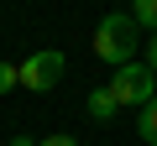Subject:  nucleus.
<instances>
[{
	"label": "nucleus",
	"instance_id": "4",
	"mask_svg": "<svg viewBox=\"0 0 157 146\" xmlns=\"http://www.w3.org/2000/svg\"><path fill=\"white\" fill-rule=\"evenodd\" d=\"M84 110H89V120H100V125H105V120H115V110H121V104H115V94H110V89H94V94L84 99Z\"/></svg>",
	"mask_w": 157,
	"mask_h": 146
},
{
	"label": "nucleus",
	"instance_id": "7",
	"mask_svg": "<svg viewBox=\"0 0 157 146\" xmlns=\"http://www.w3.org/2000/svg\"><path fill=\"white\" fill-rule=\"evenodd\" d=\"M16 84H21V68L16 63H0V94H11Z\"/></svg>",
	"mask_w": 157,
	"mask_h": 146
},
{
	"label": "nucleus",
	"instance_id": "9",
	"mask_svg": "<svg viewBox=\"0 0 157 146\" xmlns=\"http://www.w3.org/2000/svg\"><path fill=\"white\" fill-rule=\"evenodd\" d=\"M147 68H152V73H157V31H152V37H147Z\"/></svg>",
	"mask_w": 157,
	"mask_h": 146
},
{
	"label": "nucleus",
	"instance_id": "6",
	"mask_svg": "<svg viewBox=\"0 0 157 146\" xmlns=\"http://www.w3.org/2000/svg\"><path fill=\"white\" fill-rule=\"evenodd\" d=\"M131 21L147 26V31H157V0H136V5H131Z\"/></svg>",
	"mask_w": 157,
	"mask_h": 146
},
{
	"label": "nucleus",
	"instance_id": "5",
	"mask_svg": "<svg viewBox=\"0 0 157 146\" xmlns=\"http://www.w3.org/2000/svg\"><path fill=\"white\" fill-rule=\"evenodd\" d=\"M136 136H141V146H157V99L141 110V125H136Z\"/></svg>",
	"mask_w": 157,
	"mask_h": 146
},
{
	"label": "nucleus",
	"instance_id": "1",
	"mask_svg": "<svg viewBox=\"0 0 157 146\" xmlns=\"http://www.w3.org/2000/svg\"><path fill=\"white\" fill-rule=\"evenodd\" d=\"M136 47H141V26L131 21V11H115L94 26V57L126 68V63H136Z\"/></svg>",
	"mask_w": 157,
	"mask_h": 146
},
{
	"label": "nucleus",
	"instance_id": "10",
	"mask_svg": "<svg viewBox=\"0 0 157 146\" xmlns=\"http://www.w3.org/2000/svg\"><path fill=\"white\" fill-rule=\"evenodd\" d=\"M11 146H42V141H32V136H21V130H16V136H11Z\"/></svg>",
	"mask_w": 157,
	"mask_h": 146
},
{
	"label": "nucleus",
	"instance_id": "8",
	"mask_svg": "<svg viewBox=\"0 0 157 146\" xmlns=\"http://www.w3.org/2000/svg\"><path fill=\"white\" fill-rule=\"evenodd\" d=\"M42 146H78V141H73V136H63V130H58V136H42Z\"/></svg>",
	"mask_w": 157,
	"mask_h": 146
},
{
	"label": "nucleus",
	"instance_id": "3",
	"mask_svg": "<svg viewBox=\"0 0 157 146\" xmlns=\"http://www.w3.org/2000/svg\"><path fill=\"white\" fill-rule=\"evenodd\" d=\"M63 52H52V47H42V52H32L26 63H21V89H32V94H47V89H58L63 84Z\"/></svg>",
	"mask_w": 157,
	"mask_h": 146
},
{
	"label": "nucleus",
	"instance_id": "2",
	"mask_svg": "<svg viewBox=\"0 0 157 146\" xmlns=\"http://www.w3.org/2000/svg\"><path fill=\"white\" fill-rule=\"evenodd\" d=\"M105 89L115 94L121 110H147V104L157 99V73H152L147 63H126V68H115V78H110Z\"/></svg>",
	"mask_w": 157,
	"mask_h": 146
}]
</instances>
